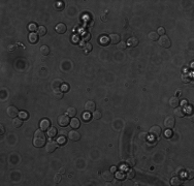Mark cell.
Wrapping results in <instances>:
<instances>
[{
	"label": "cell",
	"mask_w": 194,
	"mask_h": 186,
	"mask_svg": "<svg viewBox=\"0 0 194 186\" xmlns=\"http://www.w3.org/2000/svg\"><path fill=\"white\" fill-rule=\"evenodd\" d=\"M63 93H64V92H62V90L59 89V88L53 90V95H54V97H56L57 99H61V98L63 97Z\"/></svg>",
	"instance_id": "obj_16"
},
{
	"label": "cell",
	"mask_w": 194,
	"mask_h": 186,
	"mask_svg": "<svg viewBox=\"0 0 194 186\" xmlns=\"http://www.w3.org/2000/svg\"><path fill=\"white\" fill-rule=\"evenodd\" d=\"M113 185H116V186H119V185H121V183H120V179H116V180H113Z\"/></svg>",
	"instance_id": "obj_45"
},
{
	"label": "cell",
	"mask_w": 194,
	"mask_h": 186,
	"mask_svg": "<svg viewBox=\"0 0 194 186\" xmlns=\"http://www.w3.org/2000/svg\"><path fill=\"white\" fill-rule=\"evenodd\" d=\"M116 170H117V169H116V166H112L110 167V172H113V173L116 172Z\"/></svg>",
	"instance_id": "obj_56"
},
{
	"label": "cell",
	"mask_w": 194,
	"mask_h": 186,
	"mask_svg": "<svg viewBox=\"0 0 194 186\" xmlns=\"http://www.w3.org/2000/svg\"><path fill=\"white\" fill-rule=\"evenodd\" d=\"M170 184L173 185V186H179L182 184V179L179 178V177H173L171 180H170Z\"/></svg>",
	"instance_id": "obj_22"
},
{
	"label": "cell",
	"mask_w": 194,
	"mask_h": 186,
	"mask_svg": "<svg viewBox=\"0 0 194 186\" xmlns=\"http://www.w3.org/2000/svg\"><path fill=\"white\" fill-rule=\"evenodd\" d=\"M83 51H84V53H85L86 55H88V54L92 51V45H91V44H86V45H84V46H83Z\"/></svg>",
	"instance_id": "obj_29"
},
{
	"label": "cell",
	"mask_w": 194,
	"mask_h": 186,
	"mask_svg": "<svg viewBox=\"0 0 194 186\" xmlns=\"http://www.w3.org/2000/svg\"><path fill=\"white\" fill-rule=\"evenodd\" d=\"M190 80H191V78H190V76H189L188 73H184L183 76H182V82H183V83L188 84V83L190 82Z\"/></svg>",
	"instance_id": "obj_34"
},
{
	"label": "cell",
	"mask_w": 194,
	"mask_h": 186,
	"mask_svg": "<svg viewBox=\"0 0 194 186\" xmlns=\"http://www.w3.org/2000/svg\"><path fill=\"white\" fill-rule=\"evenodd\" d=\"M61 179H62L61 174H60V173H58V174H56L55 177H54V182H55L56 184H58V183H60V182H61Z\"/></svg>",
	"instance_id": "obj_35"
},
{
	"label": "cell",
	"mask_w": 194,
	"mask_h": 186,
	"mask_svg": "<svg viewBox=\"0 0 194 186\" xmlns=\"http://www.w3.org/2000/svg\"><path fill=\"white\" fill-rule=\"evenodd\" d=\"M127 44H128L129 47L134 48V47H136L138 45V39L136 38V37H130V38L128 39V42H127Z\"/></svg>",
	"instance_id": "obj_20"
},
{
	"label": "cell",
	"mask_w": 194,
	"mask_h": 186,
	"mask_svg": "<svg viewBox=\"0 0 194 186\" xmlns=\"http://www.w3.org/2000/svg\"><path fill=\"white\" fill-rule=\"evenodd\" d=\"M169 105L171 107V108H178L179 105H180V100H179V98L177 97V96H172V97H170L169 98Z\"/></svg>",
	"instance_id": "obj_15"
},
{
	"label": "cell",
	"mask_w": 194,
	"mask_h": 186,
	"mask_svg": "<svg viewBox=\"0 0 194 186\" xmlns=\"http://www.w3.org/2000/svg\"><path fill=\"white\" fill-rule=\"evenodd\" d=\"M66 30H67V27H66V25L63 24V23L57 24L56 27H55V31H56L57 33H59V34H63V33H65Z\"/></svg>",
	"instance_id": "obj_11"
},
{
	"label": "cell",
	"mask_w": 194,
	"mask_h": 186,
	"mask_svg": "<svg viewBox=\"0 0 194 186\" xmlns=\"http://www.w3.org/2000/svg\"><path fill=\"white\" fill-rule=\"evenodd\" d=\"M159 46L165 49H168L171 46V42L169 39V37L166 35H162L160 38H159Z\"/></svg>",
	"instance_id": "obj_3"
},
{
	"label": "cell",
	"mask_w": 194,
	"mask_h": 186,
	"mask_svg": "<svg viewBox=\"0 0 194 186\" xmlns=\"http://www.w3.org/2000/svg\"><path fill=\"white\" fill-rule=\"evenodd\" d=\"M126 48H127V44H126L125 42H120V43L117 45V49L120 50V51H124Z\"/></svg>",
	"instance_id": "obj_32"
},
{
	"label": "cell",
	"mask_w": 194,
	"mask_h": 186,
	"mask_svg": "<svg viewBox=\"0 0 194 186\" xmlns=\"http://www.w3.org/2000/svg\"><path fill=\"white\" fill-rule=\"evenodd\" d=\"M67 136H68V139H69L70 141H72V142H77V141H80V139H81V135L77 132L75 129L71 130V131H69Z\"/></svg>",
	"instance_id": "obj_7"
},
{
	"label": "cell",
	"mask_w": 194,
	"mask_h": 186,
	"mask_svg": "<svg viewBox=\"0 0 194 186\" xmlns=\"http://www.w3.org/2000/svg\"><path fill=\"white\" fill-rule=\"evenodd\" d=\"M125 176H126L127 179H133L134 176H135L134 170H133V169H128V170L126 171V173H125Z\"/></svg>",
	"instance_id": "obj_24"
},
{
	"label": "cell",
	"mask_w": 194,
	"mask_h": 186,
	"mask_svg": "<svg viewBox=\"0 0 194 186\" xmlns=\"http://www.w3.org/2000/svg\"><path fill=\"white\" fill-rule=\"evenodd\" d=\"M69 125H70V127L72 128V129H77L80 126H81V122H80V120L77 119V118H71V120H70V122H69Z\"/></svg>",
	"instance_id": "obj_14"
},
{
	"label": "cell",
	"mask_w": 194,
	"mask_h": 186,
	"mask_svg": "<svg viewBox=\"0 0 194 186\" xmlns=\"http://www.w3.org/2000/svg\"><path fill=\"white\" fill-rule=\"evenodd\" d=\"M57 122H58V124H59L61 127H65V126H67L68 124H69V122H70V119H69V116L66 114V115H60L59 117H58V119H57Z\"/></svg>",
	"instance_id": "obj_2"
},
{
	"label": "cell",
	"mask_w": 194,
	"mask_h": 186,
	"mask_svg": "<svg viewBox=\"0 0 194 186\" xmlns=\"http://www.w3.org/2000/svg\"><path fill=\"white\" fill-rule=\"evenodd\" d=\"M13 49H15V46H13V45H10V46H8V50H9V51H12Z\"/></svg>",
	"instance_id": "obj_54"
},
{
	"label": "cell",
	"mask_w": 194,
	"mask_h": 186,
	"mask_svg": "<svg viewBox=\"0 0 194 186\" xmlns=\"http://www.w3.org/2000/svg\"><path fill=\"white\" fill-rule=\"evenodd\" d=\"M59 173L60 174H64L65 173V169H64V167H60V169H59Z\"/></svg>",
	"instance_id": "obj_49"
},
{
	"label": "cell",
	"mask_w": 194,
	"mask_h": 186,
	"mask_svg": "<svg viewBox=\"0 0 194 186\" xmlns=\"http://www.w3.org/2000/svg\"><path fill=\"white\" fill-rule=\"evenodd\" d=\"M90 38H91V34H90V33H86V34L84 35V37H83V39H84L85 42H89Z\"/></svg>",
	"instance_id": "obj_42"
},
{
	"label": "cell",
	"mask_w": 194,
	"mask_h": 186,
	"mask_svg": "<svg viewBox=\"0 0 194 186\" xmlns=\"http://www.w3.org/2000/svg\"><path fill=\"white\" fill-rule=\"evenodd\" d=\"M0 134H1V135H3L4 134V127L1 125V130H0Z\"/></svg>",
	"instance_id": "obj_55"
},
{
	"label": "cell",
	"mask_w": 194,
	"mask_h": 186,
	"mask_svg": "<svg viewBox=\"0 0 194 186\" xmlns=\"http://www.w3.org/2000/svg\"><path fill=\"white\" fill-rule=\"evenodd\" d=\"M51 127V121L49 120V119H43L41 121H40V123H39V128L41 129V130H48L49 128Z\"/></svg>",
	"instance_id": "obj_12"
},
{
	"label": "cell",
	"mask_w": 194,
	"mask_h": 186,
	"mask_svg": "<svg viewBox=\"0 0 194 186\" xmlns=\"http://www.w3.org/2000/svg\"><path fill=\"white\" fill-rule=\"evenodd\" d=\"M93 25H94V22H93L92 20H91L90 22H88V26H89V27H92Z\"/></svg>",
	"instance_id": "obj_53"
},
{
	"label": "cell",
	"mask_w": 194,
	"mask_h": 186,
	"mask_svg": "<svg viewBox=\"0 0 194 186\" xmlns=\"http://www.w3.org/2000/svg\"><path fill=\"white\" fill-rule=\"evenodd\" d=\"M174 124H176V120H174L173 117L168 116V117L165 118V120H164V127L166 129H172L174 127Z\"/></svg>",
	"instance_id": "obj_4"
},
{
	"label": "cell",
	"mask_w": 194,
	"mask_h": 186,
	"mask_svg": "<svg viewBox=\"0 0 194 186\" xmlns=\"http://www.w3.org/2000/svg\"><path fill=\"white\" fill-rule=\"evenodd\" d=\"M180 174H184V170L182 169V167H178V170L176 171V175H180Z\"/></svg>",
	"instance_id": "obj_46"
},
{
	"label": "cell",
	"mask_w": 194,
	"mask_h": 186,
	"mask_svg": "<svg viewBox=\"0 0 194 186\" xmlns=\"http://www.w3.org/2000/svg\"><path fill=\"white\" fill-rule=\"evenodd\" d=\"M138 139H140V141L147 142V141H148V134H147V132H141V134L138 135Z\"/></svg>",
	"instance_id": "obj_33"
},
{
	"label": "cell",
	"mask_w": 194,
	"mask_h": 186,
	"mask_svg": "<svg viewBox=\"0 0 194 186\" xmlns=\"http://www.w3.org/2000/svg\"><path fill=\"white\" fill-rule=\"evenodd\" d=\"M101 176H102V179H103L104 181H106V182L113 181V180H114V177H115L114 173L110 172V171H104V172H102Z\"/></svg>",
	"instance_id": "obj_9"
},
{
	"label": "cell",
	"mask_w": 194,
	"mask_h": 186,
	"mask_svg": "<svg viewBox=\"0 0 194 186\" xmlns=\"http://www.w3.org/2000/svg\"><path fill=\"white\" fill-rule=\"evenodd\" d=\"M28 29H29L31 32H34V31H36V30L38 29V27H37L34 23H30V24L28 25Z\"/></svg>",
	"instance_id": "obj_37"
},
{
	"label": "cell",
	"mask_w": 194,
	"mask_h": 186,
	"mask_svg": "<svg viewBox=\"0 0 194 186\" xmlns=\"http://www.w3.org/2000/svg\"><path fill=\"white\" fill-rule=\"evenodd\" d=\"M28 41H29L31 44H36L37 41H38V35H37L36 33H34V32H31V33L29 34V36H28Z\"/></svg>",
	"instance_id": "obj_18"
},
{
	"label": "cell",
	"mask_w": 194,
	"mask_h": 186,
	"mask_svg": "<svg viewBox=\"0 0 194 186\" xmlns=\"http://www.w3.org/2000/svg\"><path fill=\"white\" fill-rule=\"evenodd\" d=\"M125 163H126V165H128V166L132 167V166H134V165H135V163H136V160H135L133 157H128V158L126 159Z\"/></svg>",
	"instance_id": "obj_27"
},
{
	"label": "cell",
	"mask_w": 194,
	"mask_h": 186,
	"mask_svg": "<svg viewBox=\"0 0 194 186\" xmlns=\"http://www.w3.org/2000/svg\"><path fill=\"white\" fill-rule=\"evenodd\" d=\"M60 89L62 90V92H67V91L69 90V87H68V85H67V84H64V83H63V84H62V86L60 87Z\"/></svg>",
	"instance_id": "obj_40"
},
{
	"label": "cell",
	"mask_w": 194,
	"mask_h": 186,
	"mask_svg": "<svg viewBox=\"0 0 194 186\" xmlns=\"http://www.w3.org/2000/svg\"><path fill=\"white\" fill-rule=\"evenodd\" d=\"M171 135H172V132L170 131V129H167L166 132H165V136H166L167 138H169V137H171Z\"/></svg>",
	"instance_id": "obj_48"
},
{
	"label": "cell",
	"mask_w": 194,
	"mask_h": 186,
	"mask_svg": "<svg viewBox=\"0 0 194 186\" xmlns=\"http://www.w3.org/2000/svg\"><path fill=\"white\" fill-rule=\"evenodd\" d=\"M57 134H58V131H57V129H56V127H53V126H51L49 129H48V137L49 138H55L56 136H57Z\"/></svg>",
	"instance_id": "obj_19"
},
{
	"label": "cell",
	"mask_w": 194,
	"mask_h": 186,
	"mask_svg": "<svg viewBox=\"0 0 194 186\" xmlns=\"http://www.w3.org/2000/svg\"><path fill=\"white\" fill-rule=\"evenodd\" d=\"M157 33H158V35H164L165 34V29L163 28V27H159L158 28V31H157Z\"/></svg>",
	"instance_id": "obj_41"
},
{
	"label": "cell",
	"mask_w": 194,
	"mask_h": 186,
	"mask_svg": "<svg viewBox=\"0 0 194 186\" xmlns=\"http://www.w3.org/2000/svg\"><path fill=\"white\" fill-rule=\"evenodd\" d=\"M47 34V28L45 26H39L37 29V35H39V36H44Z\"/></svg>",
	"instance_id": "obj_28"
},
{
	"label": "cell",
	"mask_w": 194,
	"mask_h": 186,
	"mask_svg": "<svg viewBox=\"0 0 194 186\" xmlns=\"http://www.w3.org/2000/svg\"><path fill=\"white\" fill-rule=\"evenodd\" d=\"M39 51H40V53H41L44 56H47V55L50 54V49H49L48 46H41Z\"/></svg>",
	"instance_id": "obj_30"
},
{
	"label": "cell",
	"mask_w": 194,
	"mask_h": 186,
	"mask_svg": "<svg viewBox=\"0 0 194 186\" xmlns=\"http://www.w3.org/2000/svg\"><path fill=\"white\" fill-rule=\"evenodd\" d=\"M161 132H162V129H161V127L158 126V125H154V126H152V127L150 128V135H151L152 137L158 138V137L161 135Z\"/></svg>",
	"instance_id": "obj_5"
},
{
	"label": "cell",
	"mask_w": 194,
	"mask_h": 186,
	"mask_svg": "<svg viewBox=\"0 0 194 186\" xmlns=\"http://www.w3.org/2000/svg\"><path fill=\"white\" fill-rule=\"evenodd\" d=\"M19 116H20V118H21L22 120L28 119V114L26 113V112H21V113H19Z\"/></svg>",
	"instance_id": "obj_38"
},
{
	"label": "cell",
	"mask_w": 194,
	"mask_h": 186,
	"mask_svg": "<svg viewBox=\"0 0 194 186\" xmlns=\"http://www.w3.org/2000/svg\"><path fill=\"white\" fill-rule=\"evenodd\" d=\"M177 110H174V115L176 116H178V117H180V118H182V117H184L185 116V114H186V111L183 109V108H176Z\"/></svg>",
	"instance_id": "obj_17"
},
{
	"label": "cell",
	"mask_w": 194,
	"mask_h": 186,
	"mask_svg": "<svg viewBox=\"0 0 194 186\" xmlns=\"http://www.w3.org/2000/svg\"><path fill=\"white\" fill-rule=\"evenodd\" d=\"M188 179H192L193 178V176H194V173H193V170H188Z\"/></svg>",
	"instance_id": "obj_43"
},
{
	"label": "cell",
	"mask_w": 194,
	"mask_h": 186,
	"mask_svg": "<svg viewBox=\"0 0 194 186\" xmlns=\"http://www.w3.org/2000/svg\"><path fill=\"white\" fill-rule=\"evenodd\" d=\"M72 42H74V43H77V42H79V37H77V36H74L73 38H72Z\"/></svg>",
	"instance_id": "obj_52"
},
{
	"label": "cell",
	"mask_w": 194,
	"mask_h": 186,
	"mask_svg": "<svg viewBox=\"0 0 194 186\" xmlns=\"http://www.w3.org/2000/svg\"><path fill=\"white\" fill-rule=\"evenodd\" d=\"M23 124V120L21 118H13L12 120V126L16 127V128H19L20 126H22Z\"/></svg>",
	"instance_id": "obj_21"
},
{
	"label": "cell",
	"mask_w": 194,
	"mask_h": 186,
	"mask_svg": "<svg viewBox=\"0 0 194 186\" xmlns=\"http://www.w3.org/2000/svg\"><path fill=\"white\" fill-rule=\"evenodd\" d=\"M6 114H7V116H9L10 118H16V117L19 115V111H18V109H17L16 107L10 105V107H8V108L6 109Z\"/></svg>",
	"instance_id": "obj_6"
},
{
	"label": "cell",
	"mask_w": 194,
	"mask_h": 186,
	"mask_svg": "<svg viewBox=\"0 0 194 186\" xmlns=\"http://www.w3.org/2000/svg\"><path fill=\"white\" fill-rule=\"evenodd\" d=\"M95 109H96V104H95L94 101L89 100V101H87L85 103V110H86V112H88V113H90V112H94Z\"/></svg>",
	"instance_id": "obj_13"
},
{
	"label": "cell",
	"mask_w": 194,
	"mask_h": 186,
	"mask_svg": "<svg viewBox=\"0 0 194 186\" xmlns=\"http://www.w3.org/2000/svg\"><path fill=\"white\" fill-rule=\"evenodd\" d=\"M149 143H151V144H149L150 146H155V145H156V141H149Z\"/></svg>",
	"instance_id": "obj_51"
},
{
	"label": "cell",
	"mask_w": 194,
	"mask_h": 186,
	"mask_svg": "<svg viewBox=\"0 0 194 186\" xmlns=\"http://www.w3.org/2000/svg\"><path fill=\"white\" fill-rule=\"evenodd\" d=\"M67 115H68L70 118L75 117V115H76V110H75L73 107H69V108L67 109Z\"/></svg>",
	"instance_id": "obj_23"
},
{
	"label": "cell",
	"mask_w": 194,
	"mask_h": 186,
	"mask_svg": "<svg viewBox=\"0 0 194 186\" xmlns=\"http://www.w3.org/2000/svg\"><path fill=\"white\" fill-rule=\"evenodd\" d=\"M61 135H62V136H60L59 138H58L57 143L59 144V145H64V144L66 143V139H65V136L63 135V132H61Z\"/></svg>",
	"instance_id": "obj_31"
},
{
	"label": "cell",
	"mask_w": 194,
	"mask_h": 186,
	"mask_svg": "<svg viewBox=\"0 0 194 186\" xmlns=\"http://www.w3.org/2000/svg\"><path fill=\"white\" fill-rule=\"evenodd\" d=\"M124 176H125V173H123V172H118V173H117V178L120 179V180L123 179Z\"/></svg>",
	"instance_id": "obj_44"
},
{
	"label": "cell",
	"mask_w": 194,
	"mask_h": 186,
	"mask_svg": "<svg viewBox=\"0 0 194 186\" xmlns=\"http://www.w3.org/2000/svg\"><path fill=\"white\" fill-rule=\"evenodd\" d=\"M106 20H107L106 17H105L104 15H102V16H101V21H102V22H106Z\"/></svg>",
	"instance_id": "obj_50"
},
{
	"label": "cell",
	"mask_w": 194,
	"mask_h": 186,
	"mask_svg": "<svg viewBox=\"0 0 194 186\" xmlns=\"http://www.w3.org/2000/svg\"><path fill=\"white\" fill-rule=\"evenodd\" d=\"M120 39H121V37H120V35L119 34H117V33H112V34H109V36H108V41H109V43L110 44H119L120 43Z\"/></svg>",
	"instance_id": "obj_10"
},
{
	"label": "cell",
	"mask_w": 194,
	"mask_h": 186,
	"mask_svg": "<svg viewBox=\"0 0 194 186\" xmlns=\"http://www.w3.org/2000/svg\"><path fill=\"white\" fill-rule=\"evenodd\" d=\"M62 84H63V82H62L60 79H56V80H54V81H53V83H52V85H53V88H54V89H58L59 87H61V86H62Z\"/></svg>",
	"instance_id": "obj_26"
},
{
	"label": "cell",
	"mask_w": 194,
	"mask_h": 186,
	"mask_svg": "<svg viewBox=\"0 0 194 186\" xmlns=\"http://www.w3.org/2000/svg\"><path fill=\"white\" fill-rule=\"evenodd\" d=\"M58 147V144H57V142H55V141H53V140H51V141H49L48 143H47V146H46V150L49 152V153H52V152H54L55 150H56V148Z\"/></svg>",
	"instance_id": "obj_8"
},
{
	"label": "cell",
	"mask_w": 194,
	"mask_h": 186,
	"mask_svg": "<svg viewBox=\"0 0 194 186\" xmlns=\"http://www.w3.org/2000/svg\"><path fill=\"white\" fill-rule=\"evenodd\" d=\"M83 117H84V120H85V121H88V120L90 119V115L88 114V112H87V114H84V115H83Z\"/></svg>",
	"instance_id": "obj_47"
},
{
	"label": "cell",
	"mask_w": 194,
	"mask_h": 186,
	"mask_svg": "<svg viewBox=\"0 0 194 186\" xmlns=\"http://www.w3.org/2000/svg\"><path fill=\"white\" fill-rule=\"evenodd\" d=\"M100 43H101V45H107V44L109 43V41H108V37H105V36L101 37Z\"/></svg>",
	"instance_id": "obj_39"
},
{
	"label": "cell",
	"mask_w": 194,
	"mask_h": 186,
	"mask_svg": "<svg viewBox=\"0 0 194 186\" xmlns=\"http://www.w3.org/2000/svg\"><path fill=\"white\" fill-rule=\"evenodd\" d=\"M149 38L151 39V41H158L159 39V35H158V33L157 32H155V31H152V32H150L149 33Z\"/></svg>",
	"instance_id": "obj_25"
},
{
	"label": "cell",
	"mask_w": 194,
	"mask_h": 186,
	"mask_svg": "<svg viewBox=\"0 0 194 186\" xmlns=\"http://www.w3.org/2000/svg\"><path fill=\"white\" fill-rule=\"evenodd\" d=\"M46 143H47V140H46V135L44 132V130L37 129L33 136V145L37 148H41L45 146Z\"/></svg>",
	"instance_id": "obj_1"
},
{
	"label": "cell",
	"mask_w": 194,
	"mask_h": 186,
	"mask_svg": "<svg viewBox=\"0 0 194 186\" xmlns=\"http://www.w3.org/2000/svg\"><path fill=\"white\" fill-rule=\"evenodd\" d=\"M101 112H99V111H94L93 112V118L94 119H96V120H98V119H100L101 118Z\"/></svg>",
	"instance_id": "obj_36"
}]
</instances>
